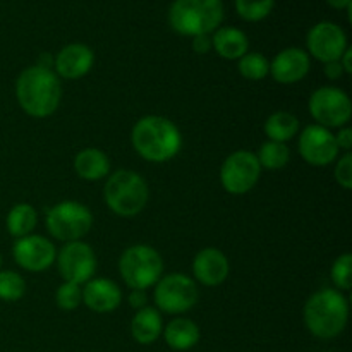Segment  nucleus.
<instances>
[{"label":"nucleus","instance_id":"30","mask_svg":"<svg viewBox=\"0 0 352 352\" xmlns=\"http://www.w3.org/2000/svg\"><path fill=\"white\" fill-rule=\"evenodd\" d=\"M55 301H57L58 308L64 309V311H72V309H76L82 302L81 285L72 284V282H64V284L57 289Z\"/></svg>","mask_w":352,"mask_h":352},{"label":"nucleus","instance_id":"10","mask_svg":"<svg viewBox=\"0 0 352 352\" xmlns=\"http://www.w3.org/2000/svg\"><path fill=\"white\" fill-rule=\"evenodd\" d=\"M261 165L248 150H237L226 158L220 168V182L230 195H246L260 181Z\"/></svg>","mask_w":352,"mask_h":352},{"label":"nucleus","instance_id":"5","mask_svg":"<svg viewBox=\"0 0 352 352\" xmlns=\"http://www.w3.org/2000/svg\"><path fill=\"white\" fill-rule=\"evenodd\" d=\"M103 196L109 208L116 215L134 217L146 206L148 186L136 172L119 170L109 177Z\"/></svg>","mask_w":352,"mask_h":352},{"label":"nucleus","instance_id":"16","mask_svg":"<svg viewBox=\"0 0 352 352\" xmlns=\"http://www.w3.org/2000/svg\"><path fill=\"white\" fill-rule=\"evenodd\" d=\"M95 62V54L85 43L65 45L54 58L57 74L64 79H79L88 74Z\"/></svg>","mask_w":352,"mask_h":352},{"label":"nucleus","instance_id":"17","mask_svg":"<svg viewBox=\"0 0 352 352\" xmlns=\"http://www.w3.org/2000/svg\"><path fill=\"white\" fill-rule=\"evenodd\" d=\"M229 260L226 254L215 248H206L196 254L192 261V274L196 280L201 282L206 287H217L223 284L226 278L229 277Z\"/></svg>","mask_w":352,"mask_h":352},{"label":"nucleus","instance_id":"31","mask_svg":"<svg viewBox=\"0 0 352 352\" xmlns=\"http://www.w3.org/2000/svg\"><path fill=\"white\" fill-rule=\"evenodd\" d=\"M336 181L339 182V186H342L344 189L352 188V155L347 151L336 165Z\"/></svg>","mask_w":352,"mask_h":352},{"label":"nucleus","instance_id":"11","mask_svg":"<svg viewBox=\"0 0 352 352\" xmlns=\"http://www.w3.org/2000/svg\"><path fill=\"white\" fill-rule=\"evenodd\" d=\"M55 261L64 282H72L78 285L86 284L91 280L96 272L95 251L82 241L65 243V246L58 251Z\"/></svg>","mask_w":352,"mask_h":352},{"label":"nucleus","instance_id":"29","mask_svg":"<svg viewBox=\"0 0 352 352\" xmlns=\"http://www.w3.org/2000/svg\"><path fill=\"white\" fill-rule=\"evenodd\" d=\"M332 282L337 291H349L352 285V254H340L332 265Z\"/></svg>","mask_w":352,"mask_h":352},{"label":"nucleus","instance_id":"12","mask_svg":"<svg viewBox=\"0 0 352 352\" xmlns=\"http://www.w3.org/2000/svg\"><path fill=\"white\" fill-rule=\"evenodd\" d=\"M308 52L316 60L329 64L340 60L344 52L347 50V36L342 28L330 21H322L308 31L306 38Z\"/></svg>","mask_w":352,"mask_h":352},{"label":"nucleus","instance_id":"23","mask_svg":"<svg viewBox=\"0 0 352 352\" xmlns=\"http://www.w3.org/2000/svg\"><path fill=\"white\" fill-rule=\"evenodd\" d=\"M299 119L291 112H275L265 120V134L268 141H277V143H287L298 134Z\"/></svg>","mask_w":352,"mask_h":352},{"label":"nucleus","instance_id":"34","mask_svg":"<svg viewBox=\"0 0 352 352\" xmlns=\"http://www.w3.org/2000/svg\"><path fill=\"white\" fill-rule=\"evenodd\" d=\"M129 305L131 308L141 309L146 306V292L140 291V289H133V292L129 294Z\"/></svg>","mask_w":352,"mask_h":352},{"label":"nucleus","instance_id":"21","mask_svg":"<svg viewBox=\"0 0 352 352\" xmlns=\"http://www.w3.org/2000/svg\"><path fill=\"white\" fill-rule=\"evenodd\" d=\"M165 342L174 351H189L199 342L198 325L189 318H174L164 329Z\"/></svg>","mask_w":352,"mask_h":352},{"label":"nucleus","instance_id":"15","mask_svg":"<svg viewBox=\"0 0 352 352\" xmlns=\"http://www.w3.org/2000/svg\"><path fill=\"white\" fill-rule=\"evenodd\" d=\"M311 62L309 54L302 48H285L278 52L270 64V74L280 85H294L308 76Z\"/></svg>","mask_w":352,"mask_h":352},{"label":"nucleus","instance_id":"19","mask_svg":"<svg viewBox=\"0 0 352 352\" xmlns=\"http://www.w3.org/2000/svg\"><path fill=\"white\" fill-rule=\"evenodd\" d=\"M212 48H215V52L222 58H227V60H239L243 55L248 54L250 40H248L246 33L237 30V28H219L217 31H213Z\"/></svg>","mask_w":352,"mask_h":352},{"label":"nucleus","instance_id":"1","mask_svg":"<svg viewBox=\"0 0 352 352\" xmlns=\"http://www.w3.org/2000/svg\"><path fill=\"white\" fill-rule=\"evenodd\" d=\"M16 98L21 109L31 117L43 119L60 105L62 86L52 69L31 65L24 69L16 81Z\"/></svg>","mask_w":352,"mask_h":352},{"label":"nucleus","instance_id":"22","mask_svg":"<svg viewBox=\"0 0 352 352\" xmlns=\"http://www.w3.org/2000/svg\"><path fill=\"white\" fill-rule=\"evenodd\" d=\"M74 170L85 181H100L110 172V160L98 148H85L76 155Z\"/></svg>","mask_w":352,"mask_h":352},{"label":"nucleus","instance_id":"35","mask_svg":"<svg viewBox=\"0 0 352 352\" xmlns=\"http://www.w3.org/2000/svg\"><path fill=\"white\" fill-rule=\"evenodd\" d=\"M323 71H325L327 78L332 79V81H336V79H339L340 76L344 74V69H342V65H340L339 60L329 62V64H325V69H323Z\"/></svg>","mask_w":352,"mask_h":352},{"label":"nucleus","instance_id":"14","mask_svg":"<svg viewBox=\"0 0 352 352\" xmlns=\"http://www.w3.org/2000/svg\"><path fill=\"white\" fill-rule=\"evenodd\" d=\"M12 256L21 268L28 272H43L57 258L54 244L43 236H24L14 243Z\"/></svg>","mask_w":352,"mask_h":352},{"label":"nucleus","instance_id":"33","mask_svg":"<svg viewBox=\"0 0 352 352\" xmlns=\"http://www.w3.org/2000/svg\"><path fill=\"white\" fill-rule=\"evenodd\" d=\"M336 141H337V146H339V150H344L347 153V151L352 148V129L351 127H340L339 129V134H336Z\"/></svg>","mask_w":352,"mask_h":352},{"label":"nucleus","instance_id":"6","mask_svg":"<svg viewBox=\"0 0 352 352\" xmlns=\"http://www.w3.org/2000/svg\"><path fill=\"white\" fill-rule=\"evenodd\" d=\"M119 272L131 289L146 291L157 284L164 272L160 253L146 244L127 248L119 260Z\"/></svg>","mask_w":352,"mask_h":352},{"label":"nucleus","instance_id":"25","mask_svg":"<svg viewBox=\"0 0 352 352\" xmlns=\"http://www.w3.org/2000/svg\"><path fill=\"white\" fill-rule=\"evenodd\" d=\"M289 160H291V151L285 143L267 141L261 144L260 153H258V162L261 167L268 168V170H278V168H284Z\"/></svg>","mask_w":352,"mask_h":352},{"label":"nucleus","instance_id":"28","mask_svg":"<svg viewBox=\"0 0 352 352\" xmlns=\"http://www.w3.org/2000/svg\"><path fill=\"white\" fill-rule=\"evenodd\" d=\"M24 292H26V282L17 272L0 270V299L2 301H19Z\"/></svg>","mask_w":352,"mask_h":352},{"label":"nucleus","instance_id":"37","mask_svg":"<svg viewBox=\"0 0 352 352\" xmlns=\"http://www.w3.org/2000/svg\"><path fill=\"white\" fill-rule=\"evenodd\" d=\"M327 3H329L332 9H337V10H344V9H349L352 6V0H327Z\"/></svg>","mask_w":352,"mask_h":352},{"label":"nucleus","instance_id":"7","mask_svg":"<svg viewBox=\"0 0 352 352\" xmlns=\"http://www.w3.org/2000/svg\"><path fill=\"white\" fill-rule=\"evenodd\" d=\"M47 229L55 239L64 243L81 241L93 226V215L85 205L78 201H62L48 210Z\"/></svg>","mask_w":352,"mask_h":352},{"label":"nucleus","instance_id":"27","mask_svg":"<svg viewBox=\"0 0 352 352\" xmlns=\"http://www.w3.org/2000/svg\"><path fill=\"white\" fill-rule=\"evenodd\" d=\"M275 0H236V10L248 23H258L270 16Z\"/></svg>","mask_w":352,"mask_h":352},{"label":"nucleus","instance_id":"36","mask_svg":"<svg viewBox=\"0 0 352 352\" xmlns=\"http://www.w3.org/2000/svg\"><path fill=\"white\" fill-rule=\"evenodd\" d=\"M339 62L344 69V74H352V48L351 47H347V50L344 52Z\"/></svg>","mask_w":352,"mask_h":352},{"label":"nucleus","instance_id":"8","mask_svg":"<svg viewBox=\"0 0 352 352\" xmlns=\"http://www.w3.org/2000/svg\"><path fill=\"white\" fill-rule=\"evenodd\" d=\"M309 113L323 127H344L351 120L349 95L336 86H322L309 98Z\"/></svg>","mask_w":352,"mask_h":352},{"label":"nucleus","instance_id":"38","mask_svg":"<svg viewBox=\"0 0 352 352\" xmlns=\"http://www.w3.org/2000/svg\"><path fill=\"white\" fill-rule=\"evenodd\" d=\"M52 64H54V57H52L50 54H41L40 57V67H45V69H50Z\"/></svg>","mask_w":352,"mask_h":352},{"label":"nucleus","instance_id":"4","mask_svg":"<svg viewBox=\"0 0 352 352\" xmlns=\"http://www.w3.org/2000/svg\"><path fill=\"white\" fill-rule=\"evenodd\" d=\"M223 21L222 0H174L168 10V23L182 36L210 34Z\"/></svg>","mask_w":352,"mask_h":352},{"label":"nucleus","instance_id":"39","mask_svg":"<svg viewBox=\"0 0 352 352\" xmlns=\"http://www.w3.org/2000/svg\"><path fill=\"white\" fill-rule=\"evenodd\" d=\"M2 263H3V258H2V254H0V270H2Z\"/></svg>","mask_w":352,"mask_h":352},{"label":"nucleus","instance_id":"3","mask_svg":"<svg viewBox=\"0 0 352 352\" xmlns=\"http://www.w3.org/2000/svg\"><path fill=\"white\" fill-rule=\"evenodd\" d=\"M349 320L346 296L337 289H322L305 306V325L318 339H336Z\"/></svg>","mask_w":352,"mask_h":352},{"label":"nucleus","instance_id":"9","mask_svg":"<svg viewBox=\"0 0 352 352\" xmlns=\"http://www.w3.org/2000/svg\"><path fill=\"white\" fill-rule=\"evenodd\" d=\"M198 301V287L188 275H165L155 284V305L160 311L181 315L189 311Z\"/></svg>","mask_w":352,"mask_h":352},{"label":"nucleus","instance_id":"26","mask_svg":"<svg viewBox=\"0 0 352 352\" xmlns=\"http://www.w3.org/2000/svg\"><path fill=\"white\" fill-rule=\"evenodd\" d=\"M237 71L243 78L250 79V81H261L270 74V62L267 60L265 55L258 54V52H251V54L248 52L246 55L239 58Z\"/></svg>","mask_w":352,"mask_h":352},{"label":"nucleus","instance_id":"32","mask_svg":"<svg viewBox=\"0 0 352 352\" xmlns=\"http://www.w3.org/2000/svg\"><path fill=\"white\" fill-rule=\"evenodd\" d=\"M192 50L199 55H205L212 50V36L210 34H198L192 38Z\"/></svg>","mask_w":352,"mask_h":352},{"label":"nucleus","instance_id":"20","mask_svg":"<svg viewBox=\"0 0 352 352\" xmlns=\"http://www.w3.org/2000/svg\"><path fill=\"white\" fill-rule=\"evenodd\" d=\"M162 332H164V320H162L158 309L148 308V306L138 309L131 322V333L138 344L150 346V344L157 342Z\"/></svg>","mask_w":352,"mask_h":352},{"label":"nucleus","instance_id":"18","mask_svg":"<svg viewBox=\"0 0 352 352\" xmlns=\"http://www.w3.org/2000/svg\"><path fill=\"white\" fill-rule=\"evenodd\" d=\"M122 294L117 284L109 278H93L82 289V302L95 313H110L117 309Z\"/></svg>","mask_w":352,"mask_h":352},{"label":"nucleus","instance_id":"13","mask_svg":"<svg viewBox=\"0 0 352 352\" xmlns=\"http://www.w3.org/2000/svg\"><path fill=\"white\" fill-rule=\"evenodd\" d=\"M299 153L309 165L315 167L333 164L339 157L336 134L318 124L308 126L299 136Z\"/></svg>","mask_w":352,"mask_h":352},{"label":"nucleus","instance_id":"2","mask_svg":"<svg viewBox=\"0 0 352 352\" xmlns=\"http://www.w3.org/2000/svg\"><path fill=\"white\" fill-rule=\"evenodd\" d=\"M133 146L144 160L164 164L181 151L182 136L172 120L160 116H146L136 122L131 134Z\"/></svg>","mask_w":352,"mask_h":352},{"label":"nucleus","instance_id":"24","mask_svg":"<svg viewBox=\"0 0 352 352\" xmlns=\"http://www.w3.org/2000/svg\"><path fill=\"white\" fill-rule=\"evenodd\" d=\"M38 223V213L28 203H17L10 208L9 215H7V230L10 236L14 237H24L30 236L34 230Z\"/></svg>","mask_w":352,"mask_h":352}]
</instances>
